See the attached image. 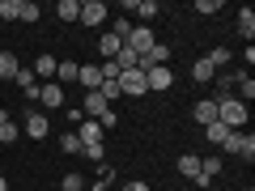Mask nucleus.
Returning a JSON list of instances; mask_svg holds the SVG:
<instances>
[{"instance_id": "473e14b6", "label": "nucleus", "mask_w": 255, "mask_h": 191, "mask_svg": "<svg viewBox=\"0 0 255 191\" xmlns=\"http://www.w3.org/2000/svg\"><path fill=\"white\" fill-rule=\"evenodd\" d=\"M0 191H9V179H4V174H0Z\"/></svg>"}, {"instance_id": "423d86ee", "label": "nucleus", "mask_w": 255, "mask_h": 191, "mask_svg": "<svg viewBox=\"0 0 255 191\" xmlns=\"http://www.w3.org/2000/svg\"><path fill=\"white\" fill-rule=\"evenodd\" d=\"M166 60H170V47L153 43V47H149V51L136 60V68H140V73H149V68H166Z\"/></svg>"}, {"instance_id": "f257e3e1", "label": "nucleus", "mask_w": 255, "mask_h": 191, "mask_svg": "<svg viewBox=\"0 0 255 191\" xmlns=\"http://www.w3.org/2000/svg\"><path fill=\"white\" fill-rule=\"evenodd\" d=\"M247 115H251V110H247V102H238V98H221L217 102V119L230 127V132H247Z\"/></svg>"}, {"instance_id": "f03ea898", "label": "nucleus", "mask_w": 255, "mask_h": 191, "mask_svg": "<svg viewBox=\"0 0 255 191\" xmlns=\"http://www.w3.org/2000/svg\"><path fill=\"white\" fill-rule=\"evenodd\" d=\"M247 77V68H221L217 77H213V85H217V98L213 102H221V98H234V85Z\"/></svg>"}, {"instance_id": "a878e982", "label": "nucleus", "mask_w": 255, "mask_h": 191, "mask_svg": "<svg viewBox=\"0 0 255 191\" xmlns=\"http://www.w3.org/2000/svg\"><path fill=\"white\" fill-rule=\"evenodd\" d=\"M17 4H21V0H0V17H4V21H17Z\"/></svg>"}, {"instance_id": "9d476101", "label": "nucleus", "mask_w": 255, "mask_h": 191, "mask_svg": "<svg viewBox=\"0 0 255 191\" xmlns=\"http://www.w3.org/2000/svg\"><path fill=\"white\" fill-rule=\"evenodd\" d=\"M191 119H196V123H200V127H209L213 119H217V102H213V98L196 102V106H191Z\"/></svg>"}, {"instance_id": "72a5a7b5", "label": "nucleus", "mask_w": 255, "mask_h": 191, "mask_svg": "<svg viewBox=\"0 0 255 191\" xmlns=\"http://www.w3.org/2000/svg\"><path fill=\"white\" fill-rule=\"evenodd\" d=\"M247 191H255V187H247Z\"/></svg>"}, {"instance_id": "5701e85b", "label": "nucleus", "mask_w": 255, "mask_h": 191, "mask_svg": "<svg viewBox=\"0 0 255 191\" xmlns=\"http://www.w3.org/2000/svg\"><path fill=\"white\" fill-rule=\"evenodd\" d=\"M238 34H243V38L255 34V9H243V13H238Z\"/></svg>"}, {"instance_id": "ddd939ff", "label": "nucleus", "mask_w": 255, "mask_h": 191, "mask_svg": "<svg viewBox=\"0 0 255 191\" xmlns=\"http://www.w3.org/2000/svg\"><path fill=\"white\" fill-rule=\"evenodd\" d=\"M77 73H81V64H77V60H60V64H55V85L77 81Z\"/></svg>"}, {"instance_id": "6e6552de", "label": "nucleus", "mask_w": 255, "mask_h": 191, "mask_svg": "<svg viewBox=\"0 0 255 191\" xmlns=\"http://www.w3.org/2000/svg\"><path fill=\"white\" fill-rule=\"evenodd\" d=\"M38 98H43V106H47V110H60V106H64V85L43 81V85H38Z\"/></svg>"}, {"instance_id": "1a4fd4ad", "label": "nucleus", "mask_w": 255, "mask_h": 191, "mask_svg": "<svg viewBox=\"0 0 255 191\" xmlns=\"http://www.w3.org/2000/svg\"><path fill=\"white\" fill-rule=\"evenodd\" d=\"M145 85H149L153 94H162V90H170V85H174V77H170V68H149V73H145Z\"/></svg>"}, {"instance_id": "2f4dec72", "label": "nucleus", "mask_w": 255, "mask_h": 191, "mask_svg": "<svg viewBox=\"0 0 255 191\" xmlns=\"http://www.w3.org/2000/svg\"><path fill=\"white\" fill-rule=\"evenodd\" d=\"M124 191H153L149 183H124Z\"/></svg>"}, {"instance_id": "c85d7f7f", "label": "nucleus", "mask_w": 255, "mask_h": 191, "mask_svg": "<svg viewBox=\"0 0 255 191\" xmlns=\"http://www.w3.org/2000/svg\"><path fill=\"white\" fill-rule=\"evenodd\" d=\"M238 157H247V162H255V136H251V132L243 136V149H238Z\"/></svg>"}, {"instance_id": "39448f33", "label": "nucleus", "mask_w": 255, "mask_h": 191, "mask_svg": "<svg viewBox=\"0 0 255 191\" xmlns=\"http://www.w3.org/2000/svg\"><path fill=\"white\" fill-rule=\"evenodd\" d=\"M77 140H81V149H94L107 140V132H102V123H94V119H81L77 123Z\"/></svg>"}, {"instance_id": "0eeeda50", "label": "nucleus", "mask_w": 255, "mask_h": 191, "mask_svg": "<svg viewBox=\"0 0 255 191\" xmlns=\"http://www.w3.org/2000/svg\"><path fill=\"white\" fill-rule=\"evenodd\" d=\"M107 4H102V0H85V4H81V17H77V21H81V26H102V21H107Z\"/></svg>"}, {"instance_id": "412c9836", "label": "nucleus", "mask_w": 255, "mask_h": 191, "mask_svg": "<svg viewBox=\"0 0 255 191\" xmlns=\"http://www.w3.org/2000/svg\"><path fill=\"white\" fill-rule=\"evenodd\" d=\"M179 174L196 179V174H200V157H196V153H179Z\"/></svg>"}, {"instance_id": "393cba45", "label": "nucleus", "mask_w": 255, "mask_h": 191, "mask_svg": "<svg viewBox=\"0 0 255 191\" xmlns=\"http://www.w3.org/2000/svg\"><path fill=\"white\" fill-rule=\"evenodd\" d=\"M60 153H81V140H77V132H64V136H60Z\"/></svg>"}, {"instance_id": "f3484780", "label": "nucleus", "mask_w": 255, "mask_h": 191, "mask_svg": "<svg viewBox=\"0 0 255 191\" xmlns=\"http://www.w3.org/2000/svg\"><path fill=\"white\" fill-rule=\"evenodd\" d=\"M17 68H21L17 55H13V51H0V77H4V81H13V77H17Z\"/></svg>"}, {"instance_id": "7c9ffc66", "label": "nucleus", "mask_w": 255, "mask_h": 191, "mask_svg": "<svg viewBox=\"0 0 255 191\" xmlns=\"http://www.w3.org/2000/svg\"><path fill=\"white\" fill-rule=\"evenodd\" d=\"M196 13H209L213 17V13H221V0H196Z\"/></svg>"}, {"instance_id": "a211bd4d", "label": "nucleus", "mask_w": 255, "mask_h": 191, "mask_svg": "<svg viewBox=\"0 0 255 191\" xmlns=\"http://www.w3.org/2000/svg\"><path fill=\"white\" fill-rule=\"evenodd\" d=\"M55 17L60 21H77L81 17V4H77V0H60V4H55Z\"/></svg>"}, {"instance_id": "f8f14e48", "label": "nucleus", "mask_w": 255, "mask_h": 191, "mask_svg": "<svg viewBox=\"0 0 255 191\" xmlns=\"http://www.w3.org/2000/svg\"><path fill=\"white\" fill-rule=\"evenodd\" d=\"M47 127H51V123H47V115H43V110H30V115H26V136L43 140V136H47Z\"/></svg>"}, {"instance_id": "4be33fe9", "label": "nucleus", "mask_w": 255, "mask_h": 191, "mask_svg": "<svg viewBox=\"0 0 255 191\" xmlns=\"http://www.w3.org/2000/svg\"><path fill=\"white\" fill-rule=\"evenodd\" d=\"M38 17H43V9H38L34 0H21L17 4V21H38Z\"/></svg>"}, {"instance_id": "b1692460", "label": "nucleus", "mask_w": 255, "mask_h": 191, "mask_svg": "<svg viewBox=\"0 0 255 191\" xmlns=\"http://www.w3.org/2000/svg\"><path fill=\"white\" fill-rule=\"evenodd\" d=\"M204 60H209L213 68H217V73H221V68H226V64H230V47H213V55H204Z\"/></svg>"}, {"instance_id": "dca6fc26", "label": "nucleus", "mask_w": 255, "mask_h": 191, "mask_svg": "<svg viewBox=\"0 0 255 191\" xmlns=\"http://www.w3.org/2000/svg\"><path fill=\"white\" fill-rule=\"evenodd\" d=\"M119 47H124V43H119V38L111 34V30L98 38V51H102V60H115V55H119Z\"/></svg>"}, {"instance_id": "9b49d317", "label": "nucleus", "mask_w": 255, "mask_h": 191, "mask_svg": "<svg viewBox=\"0 0 255 191\" xmlns=\"http://www.w3.org/2000/svg\"><path fill=\"white\" fill-rule=\"evenodd\" d=\"M55 55H47V51H38V60H34V68H30V73L34 77H43V81H55Z\"/></svg>"}, {"instance_id": "20e7f679", "label": "nucleus", "mask_w": 255, "mask_h": 191, "mask_svg": "<svg viewBox=\"0 0 255 191\" xmlns=\"http://www.w3.org/2000/svg\"><path fill=\"white\" fill-rule=\"evenodd\" d=\"M119 94H128V98H140V94H149L145 73H140V68H128V73H119Z\"/></svg>"}, {"instance_id": "bb28decb", "label": "nucleus", "mask_w": 255, "mask_h": 191, "mask_svg": "<svg viewBox=\"0 0 255 191\" xmlns=\"http://www.w3.org/2000/svg\"><path fill=\"white\" fill-rule=\"evenodd\" d=\"M111 34H115V38H119V43H124V38H128V34H132V21H128V17H119V21H115V26H111Z\"/></svg>"}, {"instance_id": "6ab92c4d", "label": "nucleus", "mask_w": 255, "mask_h": 191, "mask_svg": "<svg viewBox=\"0 0 255 191\" xmlns=\"http://www.w3.org/2000/svg\"><path fill=\"white\" fill-rule=\"evenodd\" d=\"M132 13H140V17H145L140 26H149V21H153L157 13H162V4H157V0H136V9H132Z\"/></svg>"}, {"instance_id": "4468645a", "label": "nucleus", "mask_w": 255, "mask_h": 191, "mask_svg": "<svg viewBox=\"0 0 255 191\" xmlns=\"http://www.w3.org/2000/svg\"><path fill=\"white\" fill-rule=\"evenodd\" d=\"M213 77H217V68H213L209 60H196V64H191V81H196V85H213Z\"/></svg>"}, {"instance_id": "cd10ccee", "label": "nucleus", "mask_w": 255, "mask_h": 191, "mask_svg": "<svg viewBox=\"0 0 255 191\" xmlns=\"http://www.w3.org/2000/svg\"><path fill=\"white\" fill-rule=\"evenodd\" d=\"M81 174H64V179H60V191H81Z\"/></svg>"}, {"instance_id": "7ed1b4c3", "label": "nucleus", "mask_w": 255, "mask_h": 191, "mask_svg": "<svg viewBox=\"0 0 255 191\" xmlns=\"http://www.w3.org/2000/svg\"><path fill=\"white\" fill-rule=\"evenodd\" d=\"M153 43H157V38H153V30H149V26H132V34L124 38V47H128L132 55H136V60H140V55H145Z\"/></svg>"}, {"instance_id": "c756f323", "label": "nucleus", "mask_w": 255, "mask_h": 191, "mask_svg": "<svg viewBox=\"0 0 255 191\" xmlns=\"http://www.w3.org/2000/svg\"><path fill=\"white\" fill-rule=\"evenodd\" d=\"M98 94H102L107 102H115V98H119V81H102V85H98Z\"/></svg>"}, {"instance_id": "2eb2a0df", "label": "nucleus", "mask_w": 255, "mask_h": 191, "mask_svg": "<svg viewBox=\"0 0 255 191\" xmlns=\"http://www.w3.org/2000/svg\"><path fill=\"white\" fill-rule=\"evenodd\" d=\"M226 136H230V127H226V123H221V119H213V123H209V127H204V140H209V145H217V149H221V145H226Z\"/></svg>"}, {"instance_id": "aec40b11", "label": "nucleus", "mask_w": 255, "mask_h": 191, "mask_svg": "<svg viewBox=\"0 0 255 191\" xmlns=\"http://www.w3.org/2000/svg\"><path fill=\"white\" fill-rule=\"evenodd\" d=\"M13 140H17V127H13L9 110H0V145H13Z\"/></svg>"}]
</instances>
